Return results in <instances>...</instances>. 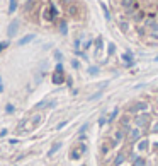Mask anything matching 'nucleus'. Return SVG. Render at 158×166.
I'll list each match as a JSON object with an SVG mask.
<instances>
[{
	"instance_id": "nucleus-6",
	"label": "nucleus",
	"mask_w": 158,
	"mask_h": 166,
	"mask_svg": "<svg viewBox=\"0 0 158 166\" xmlns=\"http://www.w3.org/2000/svg\"><path fill=\"white\" fill-rule=\"evenodd\" d=\"M143 137H145V135H143V130L133 125L131 132H129L128 137H126V142H128V144H131V146H134V144H138V142H140Z\"/></svg>"
},
{
	"instance_id": "nucleus-49",
	"label": "nucleus",
	"mask_w": 158,
	"mask_h": 166,
	"mask_svg": "<svg viewBox=\"0 0 158 166\" xmlns=\"http://www.w3.org/2000/svg\"><path fill=\"white\" fill-rule=\"evenodd\" d=\"M155 62H158V55H156V57H155Z\"/></svg>"
},
{
	"instance_id": "nucleus-36",
	"label": "nucleus",
	"mask_w": 158,
	"mask_h": 166,
	"mask_svg": "<svg viewBox=\"0 0 158 166\" xmlns=\"http://www.w3.org/2000/svg\"><path fill=\"white\" fill-rule=\"evenodd\" d=\"M75 55H77V57H80V58H83V60H87V55H85V52H83V50H75Z\"/></svg>"
},
{
	"instance_id": "nucleus-25",
	"label": "nucleus",
	"mask_w": 158,
	"mask_h": 166,
	"mask_svg": "<svg viewBox=\"0 0 158 166\" xmlns=\"http://www.w3.org/2000/svg\"><path fill=\"white\" fill-rule=\"evenodd\" d=\"M87 72H89V75H99L100 74V67H97V65H90L89 69H87Z\"/></svg>"
},
{
	"instance_id": "nucleus-23",
	"label": "nucleus",
	"mask_w": 158,
	"mask_h": 166,
	"mask_svg": "<svg viewBox=\"0 0 158 166\" xmlns=\"http://www.w3.org/2000/svg\"><path fill=\"white\" fill-rule=\"evenodd\" d=\"M48 101H49L48 98H44V99L38 101V103L34 105V110H36V111H39V110H44V108H46V105H48Z\"/></svg>"
},
{
	"instance_id": "nucleus-42",
	"label": "nucleus",
	"mask_w": 158,
	"mask_h": 166,
	"mask_svg": "<svg viewBox=\"0 0 158 166\" xmlns=\"http://www.w3.org/2000/svg\"><path fill=\"white\" fill-rule=\"evenodd\" d=\"M72 67H73V69H80V62H78L77 60V58H73V60H72Z\"/></svg>"
},
{
	"instance_id": "nucleus-41",
	"label": "nucleus",
	"mask_w": 158,
	"mask_h": 166,
	"mask_svg": "<svg viewBox=\"0 0 158 166\" xmlns=\"http://www.w3.org/2000/svg\"><path fill=\"white\" fill-rule=\"evenodd\" d=\"M55 60H56V63H58V62H61V60H63V55H61V52H58V50H56V52H55Z\"/></svg>"
},
{
	"instance_id": "nucleus-8",
	"label": "nucleus",
	"mask_w": 158,
	"mask_h": 166,
	"mask_svg": "<svg viewBox=\"0 0 158 166\" xmlns=\"http://www.w3.org/2000/svg\"><path fill=\"white\" fill-rule=\"evenodd\" d=\"M126 161H128L126 149H119V151H117V154L114 156V159H112V166H121V164H124Z\"/></svg>"
},
{
	"instance_id": "nucleus-30",
	"label": "nucleus",
	"mask_w": 158,
	"mask_h": 166,
	"mask_svg": "<svg viewBox=\"0 0 158 166\" xmlns=\"http://www.w3.org/2000/svg\"><path fill=\"white\" fill-rule=\"evenodd\" d=\"M111 153V146L107 144V142H104L102 146H100V154H104V156H107V154Z\"/></svg>"
},
{
	"instance_id": "nucleus-11",
	"label": "nucleus",
	"mask_w": 158,
	"mask_h": 166,
	"mask_svg": "<svg viewBox=\"0 0 158 166\" xmlns=\"http://www.w3.org/2000/svg\"><path fill=\"white\" fill-rule=\"evenodd\" d=\"M112 137H114V139L117 140V144L121 146L123 142H126V137H128V135H126V132H124L123 128H119V127H117L114 132H112Z\"/></svg>"
},
{
	"instance_id": "nucleus-20",
	"label": "nucleus",
	"mask_w": 158,
	"mask_h": 166,
	"mask_svg": "<svg viewBox=\"0 0 158 166\" xmlns=\"http://www.w3.org/2000/svg\"><path fill=\"white\" fill-rule=\"evenodd\" d=\"M94 45H95V55H99V53L102 52V48H104V39H102V36H97V38H95V41H94Z\"/></svg>"
},
{
	"instance_id": "nucleus-38",
	"label": "nucleus",
	"mask_w": 158,
	"mask_h": 166,
	"mask_svg": "<svg viewBox=\"0 0 158 166\" xmlns=\"http://www.w3.org/2000/svg\"><path fill=\"white\" fill-rule=\"evenodd\" d=\"M66 125H68V120H63V122H60L56 125V130H61V128H65Z\"/></svg>"
},
{
	"instance_id": "nucleus-16",
	"label": "nucleus",
	"mask_w": 158,
	"mask_h": 166,
	"mask_svg": "<svg viewBox=\"0 0 158 166\" xmlns=\"http://www.w3.org/2000/svg\"><path fill=\"white\" fill-rule=\"evenodd\" d=\"M121 117V108H117V106H116L114 110H112L111 113L107 115V120H109V125H112V123L116 122V120H117V118Z\"/></svg>"
},
{
	"instance_id": "nucleus-4",
	"label": "nucleus",
	"mask_w": 158,
	"mask_h": 166,
	"mask_svg": "<svg viewBox=\"0 0 158 166\" xmlns=\"http://www.w3.org/2000/svg\"><path fill=\"white\" fill-rule=\"evenodd\" d=\"M58 16H60V12H58V9H56V5L53 4V2H49V4H48V7L43 10L44 21H48V22H56V21H58Z\"/></svg>"
},
{
	"instance_id": "nucleus-22",
	"label": "nucleus",
	"mask_w": 158,
	"mask_h": 166,
	"mask_svg": "<svg viewBox=\"0 0 158 166\" xmlns=\"http://www.w3.org/2000/svg\"><path fill=\"white\" fill-rule=\"evenodd\" d=\"M131 166H146L145 156H138L136 159H133V161H131Z\"/></svg>"
},
{
	"instance_id": "nucleus-29",
	"label": "nucleus",
	"mask_w": 158,
	"mask_h": 166,
	"mask_svg": "<svg viewBox=\"0 0 158 166\" xmlns=\"http://www.w3.org/2000/svg\"><path fill=\"white\" fill-rule=\"evenodd\" d=\"M116 55V45L114 43H107V57Z\"/></svg>"
},
{
	"instance_id": "nucleus-43",
	"label": "nucleus",
	"mask_w": 158,
	"mask_h": 166,
	"mask_svg": "<svg viewBox=\"0 0 158 166\" xmlns=\"http://www.w3.org/2000/svg\"><path fill=\"white\" fill-rule=\"evenodd\" d=\"M77 140H78V142H85V140H87V134H78Z\"/></svg>"
},
{
	"instance_id": "nucleus-17",
	"label": "nucleus",
	"mask_w": 158,
	"mask_h": 166,
	"mask_svg": "<svg viewBox=\"0 0 158 166\" xmlns=\"http://www.w3.org/2000/svg\"><path fill=\"white\" fill-rule=\"evenodd\" d=\"M150 147H151V146H150V140L145 137V139H141L140 142H138V149H136V151H140V153H145V151H148Z\"/></svg>"
},
{
	"instance_id": "nucleus-14",
	"label": "nucleus",
	"mask_w": 158,
	"mask_h": 166,
	"mask_svg": "<svg viewBox=\"0 0 158 166\" xmlns=\"http://www.w3.org/2000/svg\"><path fill=\"white\" fill-rule=\"evenodd\" d=\"M117 26H119V29L123 31L124 34L129 31V19L126 17V16H123V17H119V22H117Z\"/></svg>"
},
{
	"instance_id": "nucleus-48",
	"label": "nucleus",
	"mask_w": 158,
	"mask_h": 166,
	"mask_svg": "<svg viewBox=\"0 0 158 166\" xmlns=\"http://www.w3.org/2000/svg\"><path fill=\"white\" fill-rule=\"evenodd\" d=\"M2 92H4V86H2V84H0V94H2Z\"/></svg>"
},
{
	"instance_id": "nucleus-2",
	"label": "nucleus",
	"mask_w": 158,
	"mask_h": 166,
	"mask_svg": "<svg viewBox=\"0 0 158 166\" xmlns=\"http://www.w3.org/2000/svg\"><path fill=\"white\" fill-rule=\"evenodd\" d=\"M66 81V74H65V69H63V63L58 62L55 65V70L51 72V82L55 86H61V84Z\"/></svg>"
},
{
	"instance_id": "nucleus-13",
	"label": "nucleus",
	"mask_w": 158,
	"mask_h": 166,
	"mask_svg": "<svg viewBox=\"0 0 158 166\" xmlns=\"http://www.w3.org/2000/svg\"><path fill=\"white\" fill-rule=\"evenodd\" d=\"M61 147H63V142H61V140H55L51 144V147H49V151H48V157H53Z\"/></svg>"
},
{
	"instance_id": "nucleus-28",
	"label": "nucleus",
	"mask_w": 158,
	"mask_h": 166,
	"mask_svg": "<svg viewBox=\"0 0 158 166\" xmlns=\"http://www.w3.org/2000/svg\"><path fill=\"white\" fill-rule=\"evenodd\" d=\"M136 31H138V34H140L141 38H143V36H146V34L150 33V31L146 29V27L143 26V24H138V26H136Z\"/></svg>"
},
{
	"instance_id": "nucleus-27",
	"label": "nucleus",
	"mask_w": 158,
	"mask_h": 166,
	"mask_svg": "<svg viewBox=\"0 0 158 166\" xmlns=\"http://www.w3.org/2000/svg\"><path fill=\"white\" fill-rule=\"evenodd\" d=\"M100 9H102V12H104L106 21H111V12H109V9H107V5L104 4V2H100Z\"/></svg>"
},
{
	"instance_id": "nucleus-47",
	"label": "nucleus",
	"mask_w": 158,
	"mask_h": 166,
	"mask_svg": "<svg viewBox=\"0 0 158 166\" xmlns=\"http://www.w3.org/2000/svg\"><path fill=\"white\" fill-rule=\"evenodd\" d=\"M153 151H158V142H155L153 144Z\"/></svg>"
},
{
	"instance_id": "nucleus-12",
	"label": "nucleus",
	"mask_w": 158,
	"mask_h": 166,
	"mask_svg": "<svg viewBox=\"0 0 158 166\" xmlns=\"http://www.w3.org/2000/svg\"><path fill=\"white\" fill-rule=\"evenodd\" d=\"M121 58H123L124 65L128 67V69L134 67V57H133V53H131V52H124L123 55H121Z\"/></svg>"
},
{
	"instance_id": "nucleus-33",
	"label": "nucleus",
	"mask_w": 158,
	"mask_h": 166,
	"mask_svg": "<svg viewBox=\"0 0 158 166\" xmlns=\"http://www.w3.org/2000/svg\"><path fill=\"white\" fill-rule=\"evenodd\" d=\"M31 122H32V125H39V122H41V115L39 113L32 115V117H31Z\"/></svg>"
},
{
	"instance_id": "nucleus-1",
	"label": "nucleus",
	"mask_w": 158,
	"mask_h": 166,
	"mask_svg": "<svg viewBox=\"0 0 158 166\" xmlns=\"http://www.w3.org/2000/svg\"><path fill=\"white\" fill-rule=\"evenodd\" d=\"M151 123H153V120H151V115H150L148 111H145V113H138V115L133 117V125L138 127V128H141V130H143V135H148L150 134Z\"/></svg>"
},
{
	"instance_id": "nucleus-26",
	"label": "nucleus",
	"mask_w": 158,
	"mask_h": 166,
	"mask_svg": "<svg viewBox=\"0 0 158 166\" xmlns=\"http://www.w3.org/2000/svg\"><path fill=\"white\" fill-rule=\"evenodd\" d=\"M17 5H19V0H9V14H14L17 10Z\"/></svg>"
},
{
	"instance_id": "nucleus-51",
	"label": "nucleus",
	"mask_w": 158,
	"mask_h": 166,
	"mask_svg": "<svg viewBox=\"0 0 158 166\" xmlns=\"http://www.w3.org/2000/svg\"><path fill=\"white\" fill-rule=\"evenodd\" d=\"M156 21H158V12H156Z\"/></svg>"
},
{
	"instance_id": "nucleus-18",
	"label": "nucleus",
	"mask_w": 158,
	"mask_h": 166,
	"mask_svg": "<svg viewBox=\"0 0 158 166\" xmlns=\"http://www.w3.org/2000/svg\"><path fill=\"white\" fill-rule=\"evenodd\" d=\"M107 84H109V82H104V86L99 89L97 92H94L92 96H89V101H97V99H100V98H102V94H104V89L107 88Z\"/></svg>"
},
{
	"instance_id": "nucleus-7",
	"label": "nucleus",
	"mask_w": 158,
	"mask_h": 166,
	"mask_svg": "<svg viewBox=\"0 0 158 166\" xmlns=\"http://www.w3.org/2000/svg\"><path fill=\"white\" fill-rule=\"evenodd\" d=\"M85 153H87V144H85V142H78V144L72 149V153H70V159H73V161H75V159H80Z\"/></svg>"
},
{
	"instance_id": "nucleus-21",
	"label": "nucleus",
	"mask_w": 158,
	"mask_h": 166,
	"mask_svg": "<svg viewBox=\"0 0 158 166\" xmlns=\"http://www.w3.org/2000/svg\"><path fill=\"white\" fill-rule=\"evenodd\" d=\"M97 123H99V127H100V128H102L104 125H109V120H107V111H106V110H104V113L99 117Z\"/></svg>"
},
{
	"instance_id": "nucleus-9",
	"label": "nucleus",
	"mask_w": 158,
	"mask_h": 166,
	"mask_svg": "<svg viewBox=\"0 0 158 166\" xmlns=\"http://www.w3.org/2000/svg\"><path fill=\"white\" fill-rule=\"evenodd\" d=\"M19 24H21V21H19V19H14V21H10L9 27H7V36H9V39H12L14 36L17 34V31H19Z\"/></svg>"
},
{
	"instance_id": "nucleus-32",
	"label": "nucleus",
	"mask_w": 158,
	"mask_h": 166,
	"mask_svg": "<svg viewBox=\"0 0 158 166\" xmlns=\"http://www.w3.org/2000/svg\"><path fill=\"white\" fill-rule=\"evenodd\" d=\"M150 134H155V135H158V120L151 123V127H150Z\"/></svg>"
},
{
	"instance_id": "nucleus-35",
	"label": "nucleus",
	"mask_w": 158,
	"mask_h": 166,
	"mask_svg": "<svg viewBox=\"0 0 158 166\" xmlns=\"http://www.w3.org/2000/svg\"><path fill=\"white\" fill-rule=\"evenodd\" d=\"M92 45H94V41H92V39H87L85 43H83V46H82V50L85 52V50H89L90 46H92Z\"/></svg>"
},
{
	"instance_id": "nucleus-34",
	"label": "nucleus",
	"mask_w": 158,
	"mask_h": 166,
	"mask_svg": "<svg viewBox=\"0 0 158 166\" xmlns=\"http://www.w3.org/2000/svg\"><path fill=\"white\" fill-rule=\"evenodd\" d=\"M89 127H90V122H85V123H83V125H82L80 128H78V134H87Z\"/></svg>"
},
{
	"instance_id": "nucleus-44",
	"label": "nucleus",
	"mask_w": 158,
	"mask_h": 166,
	"mask_svg": "<svg viewBox=\"0 0 158 166\" xmlns=\"http://www.w3.org/2000/svg\"><path fill=\"white\" fill-rule=\"evenodd\" d=\"M73 46H75V50H80V48H82V39H75Z\"/></svg>"
},
{
	"instance_id": "nucleus-46",
	"label": "nucleus",
	"mask_w": 158,
	"mask_h": 166,
	"mask_svg": "<svg viewBox=\"0 0 158 166\" xmlns=\"http://www.w3.org/2000/svg\"><path fill=\"white\" fill-rule=\"evenodd\" d=\"M7 134H9V130H7V128H2V130H0V137H5Z\"/></svg>"
},
{
	"instance_id": "nucleus-19",
	"label": "nucleus",
	"mask_w": 158,
	"mask_h": 166,
	"mask_svg": "<svg viewBox=\"0 0 158 166\" xmlns=\"http://www.w3.org/2000/svg\"><path fill=\"white\" fill-rule=\"evenodd\" d=\"M32 39H36V36H34V34H26V36H22V38L19 39L17 45H19V46H24V45H29L31 41H32Z\"/></svg>"
},
{
	"instance_id": "nucleus-45",
	"label": "nucleus",
	"mask_w": 158,
	"mask_h": 166,
	"mask_svg": "<svg viewBox=\"0 0 158 166\" xmlns=\"http://www.w3.org/2000/svg\"><path fill=\"white\" fill-rule=\"evenodd\" d=\"M148 36L153 39V41H158V33H148Z\"/></svg>"
},
{
	"instance_id": "nucleus-31",
	"label": "nucleus",
	"mask_w": 158,
	"mask_h": 166,
	"mask_svg": "<svg viewBox=\"0 0 158 166\" xmlns=\"http://www.w3.org/2000/svg\"><path fill=\"white\" fill-rule=\"evenodd\" d=\"M5 113L7 115H14L15 113V106H14L12 103H7V105H5Z\"/></svg>"
},
{
	"instance_id": "nucleus-15",
	"label": "nucleus",
	"mask_w": 158,
	"mask_h": 166,
	"mask_svg": "<svg viewBox=\"0 0 158 166\" xmlns=\"http://www.w3.org/2000/svg\"><path fill=\"white\" fill-rule=\"evenodd\" d=\"M146 16H148V14L145 12V10H138L136 14H134V16H133V22H136V24H143V22H145V19H146Z\"/></svg>"
},
{
	"instance_id": "nucleus-3",
	"label": "nucleus",
	"mask_w": 158,
	"mask_h": 166,
	"mask_svg": "<svg viewBox=\"0 0 158 166\" xmlns=\"http://www.w3.org/2000/svg\"><path fill=\"white\" fill-rule=\"evenodd\" d=\"M148 108H150V105L146 101H134V103H131V105L126 108V113L134 117V115H138V113H145Z\"/></svg>"
},
{
	"instance_id": "nucleus-50",
	"label": "nucleus",
	"mask_w": 158,
	"mask_h": 166,
	"mask_svg": "<svg viewBox=\"0 0 158 166\" xmlns=\"http://www.w3.org/2000/svg\"><path fill=\"white\" fill-rule=\"evenodd\" d=\"M0 84H2V75H0Z\"/></svg>"
},
{
	"instance_id": "nucleus-24",
	"label": "nucleus",
	"mask_w": 158,
	"mask_h": 166,
	"mask_svg": "<svg viewBox=\"0 0 158 166\" xmlns=\"http://www.w3.org/2000/svg\"><path fill=\"white\" fill-rule=\"evenodd\" d=\"M60 33H61L63 36L68 34V22L65 21V19H63V21H60Z\"/></svg>"
},
{
	"instance_id": "nucleus-10",
	"label": "nucleus",
	"mask_w": 158,
	"mask_h": 166,
	"mask_svg": "<svg viewBox=\"0 0 158 166\" xmlns=\"http://www.w3.org/2000/svg\"><path fill=\"white\" fill-rule=\"evenodd\" d=\"M66 14H68L70 17H73V19L78 17L80 10H78V4H77V2H70V4L66 5Z\"/></svg>"
},
{
	"instance_id": "nucleus-40",
	"label": "nucleus",
	"mask_w": 158,
	"mask_h": 166,
	"mask_svg": "<svg viewBox=\"0 0 158 166\" xmlns=\"http://www.w3.org/2000/svg\"><path fill=\"white\" fill-rule=\"evenodd\" d=\"M9 48V41H0V53Z\"/></svg>"
},
{
	"instance_id": "nucleus-39",
	"label": "nucleus",
	"mask_w": 158,
	"mask_h": 166,
	"mask_svg": "<svg viewBox=\"0 0 158 166\" xmlns=\"http://www.w3.org/2000/svg\"><path fill=\"white\" fill-rule=\"evenodd\" d=\"M65 84H66V88L72 89V88H73V79L70 77V75H66V81H65Z\"/></svg>"
},
{
	"instance_id": "nucleus-37",
	"label": "nucleus",
	"mask_w": 158,
	"mask_h": 166,
	"mask_svg": "<svg viewBox=\"0 0 158 166\" xmlns=\"http://www.w3.org/2000/svg\"><path fill=\"white\" fill-rule=\"evenodd\" d=\"M56 105H58V101H56V99H49V101H48V105H46V108L51 110V108H55Z\"/></svg>"
},
{
	"instance_id": "nucleus-5",
	"label": "nucleus",
	"mask_w": 158,
	"mask_h": 166,
	"mask_svg": "<svg viewBox=\"0 0 158 166\" xmlns=\"http://www.w3.org/2000/svg\"><path fill=\"white\" fill-rule=\"evenodd\" d=\"M131 123H133V118H131V115L126 113V111H124V113H121V117L117 118V127L123 128V130L126 132V135H128L129 132H131V128H133Z\"/></svg>"
}]
</instances>
